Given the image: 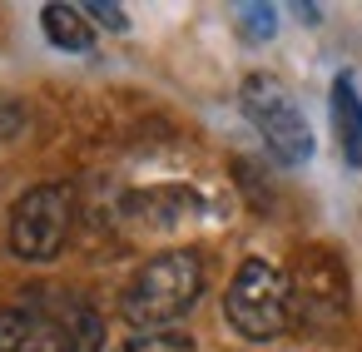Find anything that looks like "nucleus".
Masks as SVG:
<instances>
[{"instance_id": "nucleus-1", "label": "nucleus", "mask_w": 362, "mask_h": 352, "mask_svg": "<svg viewBox=\"0 0 362 352\" xmlns=\"http://www.w3.org/2000/svg\"><path fill=\"white\" fill-rule=\"evenodd\" d=\"M199 298H204V258L194 248H169L129 278L119 317L134 332H169L179 317L194 312Z\"/></svg>"}, {"instance_id": "nucleus-2", "label": "nucleus", "mask_w": 362, "mask_h": 352, "mask_svg": "<svg viewBox=\"0 0 362 352\" xmlns=\"http://www.w3.org/2000/svg\"><path fill=\"white\" fill-rule=\"evenodd\" d=\"M223 317L238 337L248 342H273L293 322V283L283 268L268 258H243L228 293H223Z\"/></svg>"}, {"instance_id": "nucleus-3", "label": "nucleus", "mask_w": 362, "mask_h": 352, "mask_svg": "<svg viewBox=\"0 0 362 352\" xmlns=\"http://www.w3.org/2000/svg\"><path fill=\"white\" fill-rule=\"evenodd\" d=\"M238 105L248 115V124L258 129V139L273 149L278 164H308L313 159V129L303 105L273 80V75H248L238 90Z\"/></svg>"}, {"instance_id": "nucleus-4", "label": "nucleus", "mask_w": 362, "mask_h": 352, "mask_svg": "<svg viewBox=\"0 0 362 352\" xmlns=\"http://www.w3.org/2000/svg\"><path fill=\"white\" fill-rule=\"evenodd\" d=\"M75 189L70 184H35L11 209V253L25 263H55L70 243Z\"/></svg>"}, {"instance_id": "nucleus-5", "label": "nucleus", "mask_w": 362, "mask_h": 352, "mask_svg": "<svg viewBox=\"0 0 362 352\" xmlns=\"http://www.w3.org/2000/svg\"><path fill=\"white\" fill-rule=\"evenodd\" d=\"M288 283H293V312L308 307L313 317H327V322L347 312V268L332 248H322V243L303 248Z\"/></svg>"}, {"instance_id": "nucleus-6", "label": "nucleus", "mask_w": 362, "mask_h": 352, "mask_svg": "<svg viewBox=\"0 0 362 352\" xmlns=\"http://www.w3.org/2000/svg\"><path fill=\"white\" fill-rule=\"evenodd\" d=\"M0 352H70V332L45 303L0 307Z\"/></svg>"}, {"instance_id": "nucleus-7", "label": "nucleus", "mask_w": 362, "mask_h": 352, "mask_svg": "<svg viewBox=\"0 0 362 352\" xmlns=\"http://www.w3.org/2000/svg\"><path fill=\"white\" fill-rule=\"evenodd\" d=\"M124 213L144 228H174V223L199 213V194H189V189H144V194L124 199Z\"/></svg>"}, {"instance_id": "nucleus-8", "label": "nucleus", "mask_w": 362, "mask_h": 352, "mask_svg": "<svg viewBox=\"0 0 362 352\" xmlns=\"http://www.w3.org/2000/svg\"><path fill=\"white\" fill-rule=\"evenodd\" d=\"M332 129H337L342 159L352 169H362V95H357V80L347 70L332 80Z\"/></svg>"}, {"instance_id": "nucleus-9", "label": "nucleus", "mask_w": 362, "mask_h": 352, "mask_svg": "<svg viewBox=\"0 0 362 352\" xmlns=\"http://www.w3.org/2000/svg\"><path fill=\"white\" fill-rule=\"evenodd\" d=\"M70 332V352H105V322L85 298H40Z\"/></svg>"}, {"instance_id": "nucleus-10", "label": "nucleus", "mask_w": 362, "mask_h": 352, "mask_svg": "<svg viewBox=\"0 0 362 352\" xmlns=\"http://www.w3.org/2000/svg\"><path fill=\"white\" fill-rule=\"evenodd\" d=\"M40 30L50 35V45H60L70 55H85L95 45V30H90V20H85L80 6H45L40 11Z\"/></svg>"}, {"instance_id": "nucleus-11", "label": "nucleus", "mask_w": 362, "mask_h": 352, "mask_svg": "<svg viewBox=\"0 0 362 352\" xmlns=\"http://www.w3.org/2000/svg\"><path fill=\"white\" fill-rule=\"evenodd\" d=\"M115 352H194V342L184 332H134L129 342H119Z\"/></svg>"}, {"instance_id": "nucleus-12", "label": "nucleus", "mask_w": 362, "mask_h": 352, "mask_svg": "<svg viewBox=\"0 0 362 352\" xmlns=\"http://www.w3.org/2000/svg\"><path fill=\"white\" fill-rule=\"evenodd\" d=\"M85 20L90 25H105V30H129V20H124V11H115L110 0H85Z\"/></svg>"}, {"instance_id": "nucleus-13", "label": "nucleus", "mask_w": 362, "mask_h": 352, "mask_svg": "<svg viewBox=\"0 0 362 352\" xmlns=\"http://www.w3.org/2000/svg\"><path fill=\"white\" fill-rule=\"evenodd\" d=\"M21 129H25V105H21V100H11V95H0V144L16 139Z\"/></svg>"}, {"instance_id": "nucleus-14", "label": "nucleus", "mask_w": 362, "mask_h": 352, "mask_svg": "<svg viewBox=\"0 0 362 352\" xmlns=\"http://www.w3.org/2000/svg\"><path fill=\"white\" fill-rule=\"evenodd\" d=\"M238 20H243L248 35H273V11H268V6H243Z\"/></svg>"}]
</instances>
